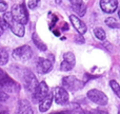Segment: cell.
<instances>
[{
  "mask_svg": "<svg viewBox=\"0 0 120 114\" xmlns=\"http://www.w3.org/2000/svg\"><path fill=\"white\" fill-rule=\"evenodd\" d=\"M33 41H34V43H35V46L37 47L38 49H39L40 51H46V49H48V47H46V44L44 43L43 41H42L41 39H40V37L37 35L36 33H34L33 34Z\"/></svg>",
  "mask_w": 120,
  "mask_h": 114,
  "instance_id": "9a60e30c",
  "label": "cell"
},
{
  "mask_svg": "<svg viewBox=\"0 0 120 114\" xmlns=\"http://www.w3.org/2000/svg\"><path fill=\"white\" fill-rule=\"evenodd\" d=\"M73 68H74L73 64H71L70 62L64 61V60L61 62V64H60V70L63 71V72H68V71H71Z\"/></svg>",
  "mask_w": 120,
  "mask_h": 114,
  "instance_id": "7402d4cb",
  "label": "cell"
},
{
  "mask_svg": "<svg viewBox=\"0 0 120 114\" xmlns=\"http://www.w3.org/2000/svg\"><path fill=\"white\" fill-rule=\"evenodd\" d=\"M110 86H111V88H112V90L114 91V93L120 98V86H119V83H117L116 80H111Z\"/></svg>",
  "mask_w": 120,
  "mask_h": 114,
  "instance_id": "44dd1931",
  "label": "cell"
},
{
  "mask_svg": "<svg viewBox=\"0 0 120 114\" xmlns=\"http://www.w3.org/2000/svg\"><path fill=\"white\" fill-rule=\"evenodd\" d=\"M23 86H24L25 90L27 92H31V93H34V91L36 90L38 86V80L36 78V76L29 70H24V73H23Z\"/></svg>",
  "mask_w": 120,
  "mask_h": 114,
  "instance_id": "277c9868",
  "label": "cell"
},
{
  "mask_svg": "<svg viewBox=\"0 0 120 114\" xmlns=\"http://www.w3.org/2000/svg\"><path fill=\"white\" fill-rule=\"evenodd\" d=\"M105 24L109 28H112V29H116L118 28V21L114 18V17H108L105 19Z\"/></svg>",
  "mask_w": 120,
  "mask_h": 114,
  "instance_id": "d6986e66",
  "label": "cell"
},
{
  "mask_svg": "<svg viewBox=\"0 0 120 114\" xmlns=\"http://www.w3.org/2000/svg\"><path fill=\"white\" fill-rule=\"evenodd\" d=\"M86 96L92 102L99 106H105L109 102V98L102 91L97 89H92L86 93Z\"/></svg>",
  "mask_w": 120,
  "mask_h": 114,
  "instance_id": "7a4b0ae2",
  "label": "cell"
},
{
  "mask_svg": "<svg viewBox=\"0 0 120 114\" xmlns=\"http://www.w3.org/2000/svg\"><path fill=\"white\" fill-rule=\"evenodd\" d=\"M70 2L73 6H75V5H80V4H82L83 0H70Z\"/></svg>",
  "mask_w": 120,
  "mask_h": 114,
  "instance_id": "83f0119b",
  "label": "cell"
},
{
  "mask_svg": "<svg viewBox=\"0 0 120 114\" xmlns=\"http://www.w3.org/2000/svg\"><path fill=\"white\" fill-rule=\"evenodd\" d=\"M13 57L18 61H27L33 57V50L30 46H21L13 51Z\"/></svg>",
  "mask_w": 120,
  "mask_h": 114,
  "instance_id": "3957f363",
  "label": "cell"
},
{
  "mask_svg": "<svg viewBox=\"0 0 120 114\" xmlns=\"http://www.w3.org/2000/svg\"><path fill=\"white\" fill-rule=\"evenodd\" d=\"M8 99V94L6 92L0 90V102H6Z\"/></svg>",
  "mask_w": 120,
  "mask_h": 114,
  "instance_id": "484cf974",
  "label": "cell"
},
{
  "mask_svg": "<svg viewBox=\"0 0 120 114\" xmlns=\"http://www.w3.org/2000/svg\"><path fill=\"white\" fill-rule=\"evenodd\" d=\"M53 99H55V102L58 105H65L68 102V93L64 88L57 87L53 91Z\"/></svg>",
  "mask_w": 120,
  "mask_h": 114,
  "instance_id": "ba28073f",
  "label": "cell"
},
{
  "mask_svg": "<svg viewBox=\"0 0 120 114\" xmlns=\"http://www.w3.org/2000/svg\"><path fill=\"white\" fill-rule=\"evenodd\" d=\"M118 17L120 18V8H119V11H118Z\"/></svg>",
  "mask_w": 120,
  "mask_h": 114,
  "instance_id": "d6a6232c",
  "label": "cell"
},
{
  "mask_svg": "<svg viewBox=\"0 0 120 114\" xmlns=\"http://www.w3.org/2000/svg\"><path fill=\"white\" fill-rule=\"evenodd\" d=\"M8 61V54L4 49L0 50V66H3Z\"/></svg>",
  "mask_w": 120,
  "mask_h": 114,
  "instance_id": "ffe728a7",
  "label": "cell"
},
{
  "mask_svg": "<svg viewBox=\"0 0 120 114\" xmlns=\"http://www.w3.org/2000/svg\"><path fill=\"white\" fill-rule=\"evenodd\" d=\"M70 20H71V22H72L73 27L77 30V32H78L80 35H82V34H84L85 32H86L87 28H86V25H85V23L83 22L82 20H80L78 17H76L75 15H71Z\"/></svg>",
  "mask_w": 120,
  "mask_h": 114,
  "instance_id": "7c38bea8",
  "label": "cell"
},
{
  "mask_svg": "<svg viewBox=\"0 0 120 114\" xmlns=\"http://www.w3.org/2000/svg\"><path fill=\"white\" fill-rule=\"evenodd\" d=\"M5 29H8V25H6L5 21L3 20V19L0 18V36L2 35V34L4 33V31H5Z\"/></svg>",
  "mask_w": 120,
  "mask_h": 114,
  "instance_id": "cb8c5ba5",
  "label": "cell"
},
{
  "mask_svg": "<svg viewBox=\"0 0 120 114\" xmlns=\"http://www.w3.org/2000/svg\"><path fill=\"white\" fill-rule=\"evenodd\" d=\"M36 69L39 74H46L53 69V61L48 58H39L36 63Z\"/></svg>",
  "mask_w": 120,
  "mask_h": 114,
  "instance_id": "9c48e42d",
  "label": "cell"
},
{
  "mask_svg": "<svg viewBox=\"0 0 120 114\" xmlns=\"http://www.w3.org/2000/svg\"><path fill=\"white\" fill-rule=\"evenodd\" d=\"M11 13H12L13 18H14L16 21H18L19 23H21V24L24 25L25 23H27V21H29L27 13H26L25 8H23L22 5H19V4L14 5Z\"/></svg>",
  "mask_w": 120,
  "mask_h": 114,
  "instance_id": "5b68a950",
  "label": "cell"
},
{
  "mask_svg": "<svg viewBox=\"0 0 120 114\" xmlns=\"http://www.w3.org/2000/svg\"><path fill=\"white\" fill-rule=\"evenodd\" d=\"M94 35L96 36V38L99 40H105L106 38V34L105 32H104V30L102 29V28H96L95 30H94Z\"/></svg>",
  "mask_w": 120,
  "mask_h": 114,
  "instance_id": "2e32d148",
  "label": "cell"
},
{
  "mask_svg": "<svg viewBox=\"0 0 120 114\" xmlns=\"http://www.w3.org/2000/svg\"><path fill=\"white\" fill-rule=\"evenodd\" d=\"M73 10L80 17H83L85 15V13H86V5L84 3L80 4V5H75V6H73Z\"/></svg>",
  "mask_w": 120,
  "mask_h": 114,
  "instance_id": "e0dca14e",
  "label": "cell"
},
{
  "mask_svg": "<svg viewBox=\"0 0 120 114\" xmlns=\"http://www.w3.org/2000/svg\"><path fill=\"white\" fill-rule=\"evenodd\" d=\"M6 77H8V75L6 74V73L4 72L3 70H1V69H0V83H1L2 81H3L4 79L6 78Z\"/></svg>",
  "mask_w": 120,
  "mask_h": 114,
  "instance_id": "4316f807",
  "label": "cell"
},
{
  "mask_svg": "<svg viewBox=\"0 0 120 114\" xmlns=\"http://www.w3.org/2000/svg\"><path fill=\"white\" fill-rule=\"evenodd\" d=\"M52 102H53V94L50 93L45 98H43V99L39 102V110H40V112H46V111L51 108Z\"/></svg>",
  "mask_w": 120,
  "mask_h": 114,
  "instance_id": "5bb4252c",
  "label": "cell"
},
{
  "mask_svg": "<svg viewBox=\"0 0 120 114\" xmlns=\"http://www.w3.org/2000/svg\"><path fill=\"white\" fill-rule=\"evenodd\" d=\"M100 8L104 13L112 14L118 8V1L117 0H100Z\"/></svg>",
  "mask_w": 120,
  "mask_h": 114,
  "instance_id": "8fae6325",
  "label": "cell"
},
{
  "mask_svg": "<svg viewBox=\"0 0 120 114\" xmlns=\"http://www.w3.org/2000/svg\"><path fill=\"white\" fill-rule=\"evenodd\" d=\"M63 60L66 62H70L71 64H73V66H75V63H76V58H75V55L74 53L72 52H66L63 54Z\"/></svg>",
  "mask_w": 120,
  "mask_h": 114,
  "instance_id": "ac0fdd59",
  "label": "cell"
},
{
  "mask_svg": "<svg viewBox=\"0 0 120 114\" xmlns=\"http://www.w3.org/2000/svg\"><path fill=\"white\" fill-rule=\"evenodd\" d=\"M63 88L68 91H78L79 89L83 87V83L79 79H77L75 76H66L62 79Z\"/></svg>",
  "mask_w": 120,
  "mask_h": 114,
  "instance_id": "8992f818",
  "label": "cell"
},
{
  "mask_svg": "<svg viewBox=\"0 0 120 114\" xmlns=\"http://www.w3.org/2000/svg\"><path fill=\"white\" fill-rule=\"evenodd\" d=\"M0 114H8V111H2V112H0Z\"/></svg>",
  "mask_w": 120,
  "mask_h": 114,
  "instance_id": "4dcf8cb0",
  "label": "cell"
},
{
  "mask_svg": "<svg viewBox=\"0 0 120 114\" xmlns=\"http://www.w3.org/2000/svg\"><path fill=\"white\" fill-rule=\"evenodd\" d=\"M8 10V3L4 0H0V13H4Z\"/></svg>",
  "mask_w": 120,
  "mask_h": 114,
  "instance_id": "d4e9b609",
  "label": "cell"
},
{
  "mask_svg": "<svg viewBox=\"0 0 120 114\" xmlns=\"http://www.w3.org/2000/svg\"><path fill=\"white\" fill-rule=\"evenodd\" d=\"M57 114H71V113L68 112V111H63V112H59V113H57Z\"/></svg>",
  "mask_w": 120,
  "mask_h": 114,
  "instance_id": "f546056e",
  "label": "cell"
},
{
  "mask_svg": "<svg viewBox=\"0 0 120 114\" xmlns=\"http://www.w3.org/2000/svg\"><path fill=\"white\" fill-rule=\"evenodd\" d=\"M0 86H1V88L3 89V91L6 92V93H14V92H17L19 90V85L15 80H13L10 76L6 77V78L0 83Z\"/></svg>",
  "mask_w": 120,
  "mask_h": 114,
  "instance_id": "30bf717a",
  "label": "cell"
},
{
  "mask_svg": "<svg viewBox=\"0 0 120 114\" xmlns=\"http://www.w3.org/2000/svg\"><path fill=\"white\" fill-rule=\"evenodd\" d=\"M118 114H120V109H119V113H118Z\"/></svg>",
  "mask_w": 120,
  "mask_h": 114,
  "instance_id": "836d02e7",
  "label": "cell"
},
{
  "mask_svg": "<svg viewBox=\"0 0 120 114\" xmlns=\"http://www.w3.org/2000/svg\"><path fill=\"white\" fill-rule=\"evenodd\" d=\"M32 94H33V102H40L43 98H45L46 96L50 94L49 87L45 81H41V83H38L36 90L34 91V93H32Z\"/></svg>",
  "mask_w": 120,
  "mask_h": 114,
  "instance_id": "52a82bcc",
  "label": "cell"
},
{
  "mask_svg": "<svg viewBox=\"0 0 120 114\" xmlns=\"http://www.w3.org/2000/svg\"><path fill=\"white\" fill-rule=\"evenodd\" d=\"M2 19L5 21L6 25H8V29H10L11 31L13 32V34H15V35L18 36V37H23L24 32H25L24 25L15 20L12 16V13L11 12H4L3 18Z\"/></svg>",
  "mask_w": 120,
  "mask_h": 114,
  "instance_id": "6da1fadb",
  "label": "cell"
},
{
  "mask_svg": "<svg viewBox=\"0 0 120 114\" xmlns=\"http://www.w3.org/2000/svg\"><path fill=\"white\" fill-rule=\"evenodd\" d=\"M16 114H34V112L26 100H21L17 107Z\"/></svg>",
  "mask_w": 120,
  "mask_h": 114,
  "instance_id": "4fadbf2b",
  "label": "cell"
},
{
  "mask_svg": "<svg viewBox=\"0 0 120 114\" xmlns=\"http://www.w3.org/2000/svg\"><path fill=\"white\" fill-rule=\"evenodd\" d=\"M55 1H56L57 3H61V0H55Z\"/></svg>",
  "mask_w": 120,
  "mask_h": 114,
  "instance_id": "1f68e13d",
  "label": "cell"
},
{
  "mask_svg": "<svg viewBox=\"0 0 120 114\" xmlns=\"http://www.w3.org/2000/svg\"><path fill=\"white\" fill-rule=\"evenodd\" d=\"M76 40H77V43H84V38L82 37V36L79 34L78 36H76Z\"/></svg>",
  "mask_w": 120,
  "mask_h": 114,
  "instance_id": "f1b7e54d",
  "label": "cell"
},
{
  "mask_svg": "<svg viewBox=\"0 0 120 114\" xmlns=\"http://www.w3.org/2000/svg\"><path fill=\"white\" fill-rule=\"evenodd\" d=\"M39 3H40V0H29L27 6H29V8H31V10H34V8H36L39 5Z\"/></svg>",
  "mask_w": 120,
  "mask_h": 114,
  "instance_id": "603a6c76",
  "label": "cell"
}]
</instances>
